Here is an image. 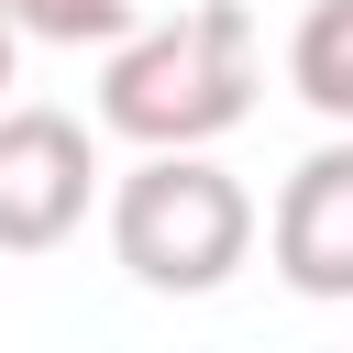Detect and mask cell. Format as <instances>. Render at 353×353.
<instances>
[{"label":"cell","instance_id":"1","mask_svg":"<svg viewBox=\"0 0 353 353\" xmlns=\"http://www.w3.org/2000/svg\"><path fill=\"white\" fill-rule=\"evenodd\" d=\"M254 88H265V44H254V11L243 0H188L176 22H143L110 44L99 66V121L143 154H210L221 132L254 121Z\"/></svg>","mask_w":353,"mask_h":353},{"label":"cell","instance_id":"2","mask_svg":"<svg viewBox=\"0 0 353 353\" xmlns=\"http://www.w3.org/2000/svg\"><path fill=\"white\" fill-rule=\"evenodd\" d=\"M110 254L154 298H210L254 265V199L210 154H143L110 188Z\"/></svg>","mask_w":353,"mask_h":353},{"label":"cell","instance_id":"3","mask_svg":"<svg viewBox=\"0 0 353 353\" xmlns=\"http://www.w3.org/2000/svg\"><path fill=\"white\" fill-rule=\"evenodd\" d=\"M99 199V154H88V121L77 110H44V99H0V254H55Z\"/></svg>","mask_w":353,"mask_h":353},{"label":"cell","instance_id":"4","mask_svg":"<svg viewBox=\"0 0 353 353\" xmlns=\"http://www.w3.org/2000/svg\"><path fill=\"white\" fill-rule=\"evenodd\" d=\"M265 254L298 298H353V132L287 165V188L265 210Z\"/></svg>","mask_w":353,"mask_h":353},{"label":"cell","instance_id":"5","mask_svg":"<svg viewBox=\"0 0 353 353\" xmlns=\"http://www.w3.org/2000/svg\"><path fill=\"white\" fill-rule=\"evenodd\" d=\"M287 88L320 121H353V0H309L287 33Z\"/></svg>","mask_w":353,"mask_h":353},{"label":"cell","instance_id":"6","mask_svg":"<svg viewBox=\"0 0 353 353\" xmlns=\"http://www.w3.org/2000/svg\"><path fill=\"white\" fill-rule=\"evenodd\" d=\"M0 22L33 33V44H121L132 0H0Z\"/></svg>","mask_w":353,"mask_h":353},{"label":"cell","instance_id":"7","mask_svg":"<svg viewBox=\"0 0 353 353\" xmlns=\"http://www.w3.org/2000/svg\"><path fill=\"white\" fill-rule=\"evenodd\" d=\"M11 77H22V33L0 22V88H11Z\"/></svg>","mask_w":353,"mask_h":353}]
</instances>
